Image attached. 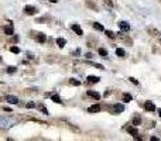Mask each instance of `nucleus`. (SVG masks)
Returning a JSON list of instances; mask_svg holds the SVG:
<instances>
[{"label": "nucleus", "instance_id": "obj_15", "mask_svg": "<svg viewBox=\"0 0 161 141\" xmlns=\"http://www.w3.org/2000/svg\"><path fill=\"white\" fill-rule=\"evenodd\" d=\"M118 34H119V37H120V38H122L123 41H126L127 44H133V40H131V38H129L127 35H124V34L122 33V31H120V33H118Z\"/></svg>", "mask_w": 161, "mask_h": 141}, {"label": "nucleus", "instance_id": "obj_2", "mask_svg": "<svg viewBox=\"0 0 161 141\" xmlns=\"http://www.w3.org/2000/svg\"><path fill=\"white\" fill-rule=\"evenodd\" d=\"M113 114H119V113H122V111H124V106H123L122 103H116V104H113V106L109 109Z\"/></svg>", "mask_w": 161, "mask_h": 141}, {"label": "nucleus", "instance_id": "obj_13", "mask_svg": "<svg viewBox=\"0 0 161 141\" xmlns=\"http://www.w3.org/2000/svg\"><path fill=\"white\" fill-rule=\"evenodd\" d=\"M147 33L150 35H153V37H157V35L160 34V31L157 30V28H153V27H147Z\"/></svg>", "mask_w": 161, "mask_h": 141}, {"label": "nucleus", "instance_id": "obj_18", "mask_svg": "<svg viewBox=\"0 0 161 141\" xmlns=\"http://www.w3.org/2000/svg\"><path fill=\"white\" fill-rule=\"evenodd\" d=\"M37 41L41 44H44L45 41H47V37H45V34H43V33H38V35H37Z\"/></svg>", "mask_w": 161, "mask_h": 141}, {"label": "nucleus", "instance_id": "obj_34", "mask_svg": "<svg viewBox=\"0 0 161 141\" xmlns=\"http://www.w3.org/2000/svg\"><path fill=\"white\" fill-rule=\"evenodd\" d=\"M72 54H74V55H79V54H81V50H76V51H74Z\"/></svg>", "mask_w": 161, "mask_h": 141}, {"label": "nucleus", "instance_id": "obj_23", "mask_svg": "<svg viewBox=\"0 0 161 141\" xmlns=\"http://www.w3.org/2000/svg\"><path fill=\"white\" fill-rule=\"evenodd\" d=\"M131 95H129V93H124L123 95V102H131Z\"/></svg>", "mask_w": 161, "mask_h": 141}, {"label": "nucleus", "instance_id": "obj_28", "mask_svg": "<svg viewBox=\"0 0 161 141\" xmlns=\"http://www.w3.org/2000/svg\"><path fill=\"white\" fill-rule=\"evenodd\" d=\"M14 72H16V66H9V68H7V73L11 75V73H14Z\"/></svg>", "mask_w": 161, "mask_h": 141}, {"label": "nucleus", "instance_id": "obj_24", "mask_svg": "<svg viewBox=\"0 0 161 141\" xmlns=\"http://www.w3.org/2000/svg\"><path fill=\"white\" fill-rule=\"evenodd\" d=\"M105 34L108 35L109 38H112V40H113V38H116V34H114L113 31H109V30H108V31H105Z\"/></svg>", "mask_w": 161, "mask_h": 141}, {"label": "nucleus", "instance_id": "obj_32", "mask_svg": "<svg viewBox=\"0 0 161 141\" xmlns=\"http://www.w3.org/2000/svg\"><path fill=\"white\" fill-rule=\"evenodd\" d=\"M88 6H89V7H92L93 10H96V9H98V7H96V6L93 5V3H91V2H88Z\"/></svg>", "mask_w": 161, "mask_h": 141}, {"label": "nucleus", "instance_id": "obj_35", "mask_svg": "<svg viewBox=\"0 0 161 141\" xmlns=\"http://www.w3.org/2000/svg\"><path fill=\"white\" fill-rule=\"evenodd\" d=\"M109 95H110V90L108 89V90H106V92H105V98H108V96H109Z\"/></svg>", "mask_w": 161, "mask_h": 141}, {"label": "nucleus", "instance_id": "obj_1", "mask_svg": "<svg viewBox=\"0 0 161 141\" xmlns=\"http://www.w3.org/2000/svg\"><path fill=\"white\" fill-rule=\"evenodd\" d=\"M16 121L13 119H5V117H0V128H10L13 127Z\"/></svg>", "mask_w": 161, "mask_h": 141}, {"label": "nucleus", "instance_id": "obj_10", "mask_svg": "<svg viewBox=\"0 0 161 141\" xmlns=\"http://www.w3.org/2000/svg\"><path fill=\"white\" fill-rule=\"evenodd\" d=\"M100 81L99 76H93V75H91V76L86 78V82L89 83V85H93V83H98V82Z\"/></svg>", "mask_w": 161, "mask_h": 141}, {"label": "nucleus", "instance_id": "obj_30", "mask_svg": "<svg viewBox=\"0 0 161 141\" xmlns=\"http://www.w3.org/2000/svg\"><path fill=\"white\" fill-rule=\"evenodd\" d=\"M105 5L108 6V7H113V3H112V0H105Z\"/></svg>", "mask_w": 161, "mask_h": 141}, {"label": "nucleus", "instance_id": "obj_8", "mask_svg": "<svg viewBox=\"0 0 161 141\" xmlns=\"http://www.w3.org/2000/svg\"><path fill=\"white\" fill-rule=\"evenodd\" d=\"M5 99H6V102H9L10 104H17L18 103V98H16L13 95H7Z\"/></svg>", "mask_w": 161, "mask_h": 141}, {"label": "nucleus", "instance_id": "obj_7", "mask_svg": "<svg viewBox=\"0 0 161 141\" xmlns=\"http://www.w3.org/2000/svg\"><path fill=\"white\" fill-rule=\"evenodd\" d=\"M71 30L74 31L76 35H83V31H82V28H81L79 24H72V26H71Z\"/></svg>", "mask_w": 161, "mask_h": 141}, {"label": "nucleus", "instance_id": "obj_3", "mask_svg": "<svg viewBox=\"0 0 161 141\" xmlns=\"http://www.w3.org/2000/svg\"><path fill=\"white\" fill-rule=\"evenodd\" d=\"M119 28H120V31H123V33H129V31H130V24L127 21H120L119 23Z\"/></svg>", "mask_w": 161, "mask_h": 141}, {"label": "nucleus", "instance_id": "obj_33", "mask_svg": "<svg viewBox=\"0 0 161 141\" xmlns=\"http://www.w3.org/2000/svg\"><path fill=\"white\" fill-rule=\"evenodd\" d=\"M85 56H86L88 59H91V58H93V55H92L91 52H88V54H86V55H85Z\"/></svg>", "mask_w": 161, "mask_h": 141}, {"label": "nucleus", "instance_id": "obj_21", "mask_svg": "<svg viewBox=\"0 0 161 141\" xmlns=\"http://www.w3.org/2000/svg\"><path fill=\"white\" fill-rule=\"evenodd\" d=\"M116 55L123 58V56L126 55V52H124V50H122V48H118V50H116Z\"/></svg>", "mask_w": 161, "mask_h": 141}, {"label": "nucleus", "instance_id": "obj_26", "mask_svg": "<svg viewBox=\"0 0 161 141\" xmlns=\"http://www.w3.org/2000/svg\"><path fill=\"white\" fill-rule=\"evenodd\" d=\"M69 83H71V85H74V86H79V85H81V82L76 81V79H69Z\"/></svg>", "mask_w": 161, "mask_h": 141}, {"label": "nucleus", "instance_id": "obj_38", "mask_svg": "<svg viewBox=\"0 0 161 141\" xmlns=\"http://www.w3.org/2000/svg\"><path fill=\"white\" fill-rule=\"evenodd\" d=\"M2 61H3V58H2V56H0V62H2Z\"/></svg>", "mask_w": 161, "mask_h": 141}, {"label": "nucleus", "instance_id": "obj_22", "mask_svg": "<svg viewBox=\"0 0 161 141\" xmlns=\"http://www.w3.org/2000/svg\"><path fill=\"white\" fill-rule=\"evenodd\" d=\"M93 28H95V30H98V31H105L103 26H102V24H99V23H93Z\"/></svg>", "mask_w": 161, "mask_h": 141}, {"label": "nucleus", "instance_id": "obj_29", "mask_svg": "<svg viewBox=\"0 0 161 141\" xmlns=\"http://www.w3.org/2000/svg\"><path fill=\"white\" fill-rule=\"evenodd\" d=\"M129 81H130L131 83H134V85H139V81H137L136 78H133V76H130V78H129Z\"/></svg>", "mask_w": 161, "mask_h": 141}, {"label": "nucleus", "instance_id": "obj_25", "mask_svg": "<svg viewBox=\"0 0 161 141\" xmlns=\"http://www.w3.org/2000/svg\"><path fill=\"white\" fill-rule=\"evenodd\" d=\"M88 64L92 65V66H95V68H98V69H105L103 65H100V64H95V62H88Z\"/></svg>", "mask_w": 161, "mask_h": 141}, {"label": "nucleus", "instance_id": "obj_14", "mask_svg": "<svg viewBox=\"0 0 161 141\" xmlns=\"http://www.w3.org/2000/svg\"><path fill=\"white\" fill-rule=\"evenodd\" d=\"M139 124H141V116L136 113L133 116V126H139Z\"/></svg>", "mask_w": 161, "mask_h": 141}, {"label": "nucleus", "instance_id": "obj_36", "mask_svg": "<svg viewBox=\"0 0 161 141\" xmlns=\"http://www.w3.org/2000/svg\"><path fill=\"white\" fill-rule=\"evenodd\" d=\"M48 2H51V3H57L58 0H48Z\"/></svg>", "mask_w": 161, "mask_h": 141}, {"label": "nucleus", "instance_id": "obj_5", "mask_svg": "<svg viewBox=\"0 0 161 141\" xmlns=\"http://www.w3.org/2000/svg\"><path fill=\"white\" fill-rule=\"evenodd\" d=\"M144 110L146 111H156V104L153 102H144Z\"/></svg>", "mask_w": 161, "mask_h": 141}, {"label": "nucleus", "instance_id": "obj_31", "mask_svg": "<svg viewBox=\"0 0 161 141\" xmlns=\"http://www.w3.org/2000/svg\"><path fill=\"white\" fill-rule=\"evenodd\" d=\"M34 107H37V106H35V103H33V102L27 103V109H34Z\"/></svg>", "mask_w": 161, "mask_h": 141}, {"label": "nucleus", "instance_id": "obj_19", "mask_svg": "<svg viewBox=\"0 0 161 141\" xmlns=\"http://www.w3.org/2000/svg\"><path fill=\"white\" fill-rule=\"evenodd\" d=\"M65 44H66V40L65 38H61V37H60V38H57V45L60 48H64V47H65Z\"/></svg>", "mask_w": 161, "mask_h": 141}, {"label": "nucleus", "instance_id": "obj_20", "mask_svg": "<svg viewBox=\"0 0 161 141\" xmlns=\"http://www.w3.org/2000/svg\"><path fill=\"white\" fill-rule=\"evenodd\" d=\"M98 52H99V55H100V56H103V58H108V51H106L105 48H99V50H98Z\"/></svg>", "mask_w": 161, "mask_h": 141}, {"label": "nucleus", "instance_id": "obj_4", "mask_svg": "<svg viewBox=\"0 0 161 141\" xmlns=\"http://www.w3.org/2000/svg\"><path fill=\"white\" fill-rule=\"evenodd\" d=\"M37 11H38V10L35 9L34 6H26V7H24V13L28 14V16H34Z\"/></svg>", "mask_w": 161, "mask_h": 141}, {"label": "nucleus", "instance_id": "obj_17", "mask_svg": "<svg viewBox=\"0 0 161 141\" xmlns=\"http://www.w3.org/2000/svg\"><path fill=\"white\" fill-rule=\"evenodd\" d=\"M37 109H38V110L41 111V113H43V114H45V116H48V114H50V113H48V110H47V107L44 106L43 103H40L38 106H37Z\"/></svg>", "mask_w": 161, "mask_h": 141}, {"label": "nucleus", "instance_id": "obj_27", "mask_svg": "<svg viewBox=\"0 0 161 141\" xmlns=\"http://www.w3.org/2000/svg\"><path fill=\"white\" fill-rule=\"evenodd\" d=\"M10 51L13 52V54H20V48H18V47H11V48H10Z\"/></svg>", "mask_w": 161, "mask_h": 141}, {"label": "nucleus", "instance_id": "obj_6", "mask_svg": "<svg viewBox=\"0 0 161 141\" xmlns=\"http://www.w3.org/2000/svg\"><path fill=\"white\" fill-rule=\"evenodd\" d=\"M126 131L130 134V136L136 137V136H139V130L136 128V126H129V127H126Z\"/></svg>", "mask_w": 161, "mask_h": 141}, {"label": "nucleus", "instance_id": "obj_9", "mask_svg": "<svg viewBox=\"0 0 161 141\" xmlns=\"http://www.w3.org/2000/svg\"><path fill=\"white\" fill-rule=\"evenodd\" d=\"M102 110L100 104H92L91 107H88V113H99Z\"/></svg>", "mask_w": 161, "mask_h": 141}, {"label": "nucleus", "instance_id": "obj_16", "mask_svg": "<svg viewBox=\"0 0 161 141\" xmlns=\"http://www.w3.org/2000/svg\"><path fill=\"white\" fill-rule=\"evenodd\" d=\"M51 100H52L54 103H58V104H61V103H62L61 98H60L57 93H52V95H51Z\"/></svg>", "mask_w": 161, "mask_h": 141}, {"label": "nucleus", "instance_id": "obj_37", "mask_svg": "<svg viewBox=\"0 0 161 141\" xmlns=\"http://www.w3.org/2000/svg\"><path fill=\"white\" fill-rule=\"evenodd\" d=\"M158 114H160V117H161V109H160V110H158Z\"/></svg>", "mask_w": 161, "mask_h": 141}, {"label": "nucleus", "instance_id": "obj_12", "mask_svg": "<svg viewBox=\"0 0 161 141\" xmlns=\"http://www.w3.org/2000/svg\"><path fill=\"white\" fill-rule=\"evenodd\" d=\"M5 34L7 35H13L14 34V28H13V23H10L7 27H5Z\"/></svg>", "mask_w": 161, "mask_h": 141}, {"label": "nucleus", "instance_id": "obj_11", "mask_svg": "<svg viewBox=\"0 0 161 141\" xmlns=\"http://www.w3.org/2000/svg\"><path fill=\"white\" fill-rule=\"evenodd\" d=\"M86 95L89 96V98L95 99V100H99V99H100V95L98 93V92H95V90H88V92H86Z\"/></svg>", "mask_w": 161, "mask_h": 141}]
</instances>
